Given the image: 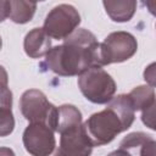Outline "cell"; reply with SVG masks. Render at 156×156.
<instances>
[{
    "label": "cell",
    "instance_id": "12",
    "mask_svg": "<svg viewBox=\"0 0 156 156\" xmlns=\"http://www.w3.org/2000/svg\"><path fill=\"white\" fill-rule=\"evenodd\" d=\"M134 111H144L155 106V89L149 85L135 87L129 94H127Z\"/></svg>",
    "mask_w": 156,
    "mask_h": 156
},
{
    "label": "cell",
    "instance_id": "18",
    "mask_svg": "<svg viewBox=\"0 0 156 156\" xmlns=\"http://www.w3.org/2000/svg\"><path fill=\"white\" fill-rule=\"evenodd\" d=\"M155 147L156 141L151 138L139 147V156H155Z\"/></svg>",
    "mask_w": 156,
    "mask_h": 156
},
{
    "label": "cell",
    "instance_id": "25",
    "mask_svg": "<svg viewBox=\"0 0 156 156\" xmlns=\"http://www.w3.org/2000/svg\"><path fill=\"white\" fill-rule=\"evenodd\" d=\"M1 48H2V39H1V37H0V50H1Z\"/></svg>",
    "mask_w": 156,
    "mask_h": 156
},
{
    "label": "cell",
    "instance_id": "5",
    "mask_svg": "<svg viewBox=\"0 0 156 156\" xmlns=\"http://www.w3.org/2000/svg\"><path fill=\"white\" fill-rule=\"evenodd\" d=\"M80 15L74 6L60 4L52 7L45 17L43 30L49 38L65 40L79 26Z\"/></svg>",
    "mask_w": 156,
    "mask_h": 156
},
{
    "label": "cell",
    "instance_id": "14",
    "mask_svg": "<svg viewBox=\"0 0 156 156\" xmlns=\"http://www.w3.org/2000/svg\"><path fill=\"white\" fill-rule=\"evenodd\" d=\"M152 136L143 133V132H133L129 133L127 136H124L122 139V141L119 143V147L124 149V150H130V149H139L144 143H146L149 139H151Z\"/></svg>",
    "mask_w": 156,
    "mask_h": 156
},
{
    "label": "cell",
    "instance_id": "15",
    "mask_svg": "<svg viewBox=\"0 0 156 156\" xmlns=\"http://www.w3.org/2000/svg\"><path fill=\"white\" fill-rule=\"evenodd\" d=\"M15 129L12 108H0V136L10 135Z\"/></svg>",
    "mask_w": 156,
    "mask_h": 156
},
{
    "label": "cell",
    "instance_id": "22",
    "mask_svg": "<svg viewBox=\"0 0 156 156\" xmlns=\"http://www.w3.org/2000/svg\"><path fill=\"white\" fill-rule=\"evenodd\" d=\"M107 156H133L128 150H124V149H117V150H115V151H112V152H110Z\"/></svg>",
    "mask_w": 156,
    "mask_h": 156
},
{
    "label": "cell",
    "instance_id": "8",
    "mask_svg": "<svg viewBox=\"0 0 156 156\" xmlns=\"http://www.w3.org/2000/svg\"><path fill=\"white\" fill-rule=\"evenodd\" d=\"M60 146L57 147L61 156H90L93 143L85 133L83 123L67 129L60 134Z\"/></svg>",
    "mask_w": 156,
    "mask_h": 156
},
{
    "label": "cell",
    "instance_id": "10",
    "mask_svg": "<svg viewBox=\"0 0 156 156\" xmlns=\"http://www.w3.org/2000/svg\"><path fill=\"white\" fill-rule=\"evenodd\" d=\"M102 5L108 17L119 23L130 21L136 10V1L134 0H105Z\"/></svg>",
    "mask_w": 156,
    "mask_h": 156
},
{
    "label": "cell",
    "instance_id": "1",
    "mask_svg": "<svg viewBox=\"0 0 156 156\" xmlns=\"http://www.w3.org/2000/svg\"><path fill=\"white\" fill-rule=\"evenodd\" d=\"M44 65L61 77L80 76L91 67H102L100 43L90 30L76 29L63 44L50 49Z\"/></svg>",
    "mask_w": 156,
    "mask_h": 156
},
{
    "label": "cell",
    "instance_id": "13",
    "mask_svg": "<svg viewBox=\"0 0 156 156\" xmlns=\"http://www.w3.org/2000/svg\"><path fill=\"white\" fill-rule=\"evenodd\" d=\"M37 10V4L32 1L12 0L10 1V13L9 17L12 22L18 24H24L32 21Z\"/></svg>",
    "mask_w": 156,
    "mask_h": 156
},
{
    "label": "cell",
    "instance_id": "7",
    "mask_svg": "<svg viewBox=\"0 0 156 156\" xmlns=\"http://www.w3.org/2000/svg\"><path fill=\"white\" fill-rule=\"evenodd\" d=\"M22 141L32 156H50L56 149L55 132L44 123H29L23 132Z\"/></svg>",
    "mask_w": 156,
    "mask_h": 156
},
{
    "label": "cell",
    "instance_id": "2",
    "mask_svg": "<svg viewBox=\"0 0 156 156\" xmlns=\"http://www.w3.org/2000/svg\"><path fill=\"white\" fill-rule=\"evenodd\" d=\"M135 119V111L127 94L113 96L107 107L93 113L84 123L87 135L94 146L110 144L119 133L129 129Z\"/></svg>",
    "mask_w": 156,
    "mask_h": 156
},
{
    "label": "cell",
    "instance_id": "16",
    "mask_svg": "<svg viewBox=\"0 0 156 156\" xmlns=\"http://www.w3.org/2000/svg\"><path fill=\"white\" fill-rule=\"evenodd\" d=\"M12 91L7 85H0V108L12 107Z\"/></svg>",
    "mask_w": 156,
    "mask_h": 156
},
{
    "label": "cell",
    "instance_id": "24",
    "mask_svg": "<svg viewBox=\"0 0 156 156\" xmlns=\"http://www.w3.org/2000/svg\"><path fill=\"white\" fill-rule=\"evenodd\" d=\"M50 156H61V155H60V152H58V150H57V147L55 149V151H54V152H52Z\"/></svg>",
    "mask_w": 156,
    "mask_h": 156
},
{
    "label": "cell",
    "instance_id": "6",
    "mask_svg": "<svg viewBox=\"0 0 156 156\" xmlns=\"http://www.w3.org/2000/svg\"><path fill=\"white\" fill-rule=\"evenodd\" d=\"M138 50L135 37L128 32L118 30L110 33L102 43H100V54L102 66L110 63H119L129 60Z\"/></svg>",
    "mask_w": 156,
    "mask_h": 156
},
{
    "label": "cell",
    "instance_id": "21",
    "mask_svg": "<svg viewBox=\"0 0 156 156\" xmlns=\"http://www.w3.org/2000/svg\"><path fill=\"white\" fill-rule=\"evenodd\" d=\"M9 84V76L6 69L0 65V85H7Z\"/></svg>",
    "mask_w": 156,
    "mask_h": 156
},
{
    "label": "cell",
    "instance_id": "11",
    "mask_svg": "<svg viewBox=\"0 0 156 156\" xmlns=\"http://www.w3.org/2000/svg\"><path fill=\"white\" fill-rule=\"evenodd\" d=\"M82 112L78 107L71 104H65L57 107V116H56V126L55 132L62 133L67 129L77 127L82 124Z\"/></svg>",
    "mask_w": 156,
    "mask_h": 156
},
{
    "label": "cell",
    "instance_id": "19",
    "mask_svg": "<svg viewBox=\"0 0 156 156\" xmlns=\"http://www.w3.org/2000/svg\"><path fill=\"white\" fill-rule=\"evenodd\" d=\"M144 79L149 83V87H155V63H151L147 66L144 71Z\"/></svg>",
    "mask_w": 156,
    "mask_h": 156
},
{
    "label": "cell",
    "instance_id": "9",
    "mask_svg": "<svg viewBox=\"0 0 156 156\" xmlns=\"http://www.w3.org/2000/svg\"><path fill=\"white\" fill-rule=\"evenodd\" d=\"M23 49L30 58L43 57L51 49V39L43 30V28H33L24 37Z\"/></svg>",
    "mask_w": 156,
    "mask_h": 156
},
{
    "label": "cell",
    "instance_id": "23",
    "mask_svg": "<svg viewBox=\"0 0 156 156\" xmlns=\"http://www.w3.org/2000/svg\"><path fill=\"white\" fill-rule=\"evenodd\" d=\"M0 156H16L13 150L6 146H0Z\"/></svg>",
    "mask_w": 156,
    "mask_h": 156
},
{
    "label": "cell",
    "instance_id": "4",
    "mask_svg": "<svg viewBox=\"0 0 156 156\" xmlns=\"http://www.w3.org/2000/svg\"><path fill=\"white\" fill-rule=\"evenodd\" d=\"M20 108L29 123H44L55 132L57 107L38 89L26 90L20 99Z\"/></svg>",
    "mask_w": 156,
    "mask_h": 156
},
{
    "label": "cell",
    "instance_id": "20",
    "mask_svg": "<svg viewBox=\"0 0 156 156\" xmlns=\"http://www.w3.org/2000/svg\"><path fill=\"white\" fill-rule=\"evenodd\" d=\"M10 13V1L0 0V22H4Z\"/></svg>",
    "mask_w": 156,
    "mask_h": 156
},
{
    "label": "cell",
    "instance_id": "17",
    "mask_svg": "<svg viewBox=\"0 0 156 156\" xmlns=\"http://www.w3.org/2000/svg\"><path fill=\"white\" fill-rule=\"evenodd\" d=\"M154 116H155V106L141 111V121H143V123L146 127H149L150 129H152V130H155V118H154Z\"/></svg>",
    "mask_w": 156,
    "mask_h": 156
},
{
    "label": "cell",
    "instance_id": "3",
    "mask_svg": "<svg viewBox=\"0 0 156 156\" xmlns=\"http://www.w3.org/2000/svg\"><path fill=\"white\" fill-rule=\"evenodd\" d=\"M78 87L87 100L98 105L110 102L117 89L115 79L101 67H91L78 76Z\"/></svg>",
    "mask_w": 156,
    "mask_h": 156
}]
</instances>
